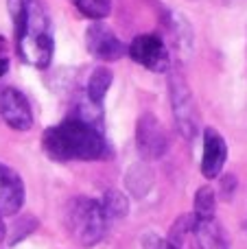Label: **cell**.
<instances>
[{"instance_id":"7a4b0ae2","label":"cell","mask_w":247,"mask_h":249,"mask_svg":"<svg viewBox=\"0 0 247 249\" xmlns=\"http://www.w3.org/2000/svg\"><path fill=\"white\" fill-rule=\"evenodd\" d=\"M44 153L55 162H72V160H99L105 155L107 144L101 133V127L79 116L66 118L64 123L48 127L42 136Z\"/></svg>"},{"instance_id":"3957f363","label":"cell","mask_w":247,"mask_h":249,"mask_svg":"<svg viewBox=\"0 0 247 249\" xmlns=\"http://www.w3.org/2000/svg\"><path fill=\"white\" fill-rule=\"evenodd\" d=\"M109 219L105 216L101 201L90 197H74L64 208L66 232L83 247H94L103 241Z\"/></svg>"},{"instance_id":"2e32d148","label":"cell","mask_w":247,"mask_h":249,"mask_svg":"<svg viewBox=\"0 0 247 249\" xmlns=\"http://www.w3.org/2000/svg\"><path fill=\"white\" fill-rule=\"evenodd\" d=\"M214 212H217V197H214V190L208 184L199 186L195 193V214L199 219H214Z\"/></svg>"},{"instance_id":"8992f818","label":"cell","mask_w":247,"mask_h":249,"mask_svg":"<svg viewBox=\"0 0 247 249\" xmlns=\"http://www.w3.org/2000/svg\"><path fill=\"white\" fill-rule=\"evenodd\" d=\"M127 53H129V57L136 64H140L142 68L151 70V72H166L171 66V55L166 44L162 42V37L151 33L134 37Z\"/></svg>"},{"instance_id":"8fae6325","label":"cell","mask_w":247,"mask_h":249,"mask_svg":"<svg viewBox=\"0 0 247 249\" xmlns=\"http://www.w3.org/2000/svg\"><path fill=\"white\" fill-rule=\"evenodd\" d=\"M24 203V184L13 168L0 162V216L18 214Z\"/></svg>"},{"instance_id":"ac0fdd59","label":"cell","mask_w":247,"mask_h":249,"mask_svg":"<svg viewBox=\"0 0 247 249\" xmlns=\"http://www.w3.org/2000/svg\"><path fill=\"white\" fill-rule=\"evenodd\" d=\"M140 243H142V249H179L177 245H173L169 238H162V236H158V234H153V232L142 234Z\"/></svg>"},{"instance_id":"ffe728a7","label":"cell","mask_w":247,"mask_h":249,"mask_svg":"<svg viewBox=\"0 0 247 249\" xmlns=\"http://www.w3.org/2000/svg\"><path fill=\"white\" fill-rule=\"evenodd\" d=\"M4 234H7V228H4V223H2V216H0V243L4 241Z\"/></svg>"},{"instance_id":"ba28073f","label":"cell","mask_w":247,"mask_h":249,"mask_svg":"<svg viewBox=\"0 0 247 249\" xmlns=\"http://www.w3.org/2000/svg\"><path fill=\"white\" fill-rule=\"evenodd\" d=\"M86 48L92 57L101 61H116L127 53L125 44L118 39V35L101 22H94L86 29Z\"/></svg>"},{"instance_id":"5bb4252c","label":"cell","mask_w":247,"mask_h":249,"mask_svg":"<svg viewBox=\"0 0 247 249\" xmlns=\"http://www.w3.org/2000/svg\"><path fill=\"white\" fill-rule=\"evenodd\" d=\"M114 81V74L109 68H105V66H99V68L92 70L90 79H88V88H86V96L92 101L94 105H101L105 99V94H107L109 86H112Z\"/></svg>"},{"instance_id":"44dd1931","label":"cell","mask_w":247,"mask_h":249,"mask_svg":"<svg viewBox=\"0 0 247 249\" xmlns=\"http://www.w3.org/2000/svg\"><path fill=\"white\" fill-rule=\"evenodd\" d=\"M223 2H226V4H239L241 0H223Z\"/></svg>"},{"instance_id":"9a60e30c","label":"cell","mask_w":247,"mask_h":249,"mask_svg":"<svg viewBox=\"0 0 247 249\" xmlns=\"http://www.w3.org/2000/svg\"><path fill=\"white\" fill-rule=\"evenodd\" d=\"M101 206H103V212L109 221L112 219H123L129 212V199L123 190L109 188L103 193V199H101Z\"/></svg>"},{"instance_id":"9c48e42d","label":"cell","mask_w":247,"mask_h":249,"mask_svg":"<svg viewBox=\"0 0 247 249\" xmlns=\"http://www.w3.org/2000/svg\"><path fill=\"white\" fill-rule=\"evenodd\" d=\"M0 116L16 131H29L33 127V109L29 99L16 88L0 90Z\"/></svg>"},{"instance_id":"7c38bea8","label":"cell","mask_w":247,"mask_h":249,"mask_svg":"<svg viewBox=\"0 0 247 249\" xmlns=\"http://www.w3.org/2000/svg\"><path fill=\"white\" fill-rule=\"evenodd\" d=\"M166 29L171 35V44L182 57H188L193 51V29L188 24V20L177 11H169L166 18Z\"/></svg>"},{"instance_id":"5b68a950","label":"cell","mask_w":247,"mask_h":249,"mask_svg":"<svg viewBox=\"0 0 247 249\" xmlns=\"http://www.w3.org/2000/svg\"><path fill=\"white\" fill-rule=\"evenodd\" d=\"M169 96L177 131L182 133L184 140H195L201 131V114L197 109L195 94L182 74H169Z\"/></svg>"},{"instance_id":"30bf717a","label":"cell","mask_w":247,"mask_h":249,"mask_svg":"<svg viewBox=\"0 0 247 249\" xmlns=\"http://www.w3.org/2000/svg\"><path fill=\"white\" fill-rule=\"evenodd\" d=\"M228 160V144L214 127L204 129V155H201V173L206 179L221 175Z\"/></svg>"},{"instance_id":"4fadbf2b","label":"cell","mask_w":247,"mask_h":249,"mask_svg":"<svg viewBox=\"0 0 247 249\" xmlns=\"http://www.w3.org/2000/svg\"><path fill=\"white\" fill-rule=\"evenodd\" d=\"M125 184L134 197L142 199L153 186V173H151V168L147 166V162H136L134 166L127 171Z\"/></svg>"},{"instance_id":"6da1fadb","label":"cell","mask_w":247,"mask_h":249,"mask_svg":"<svg viewBox=\"0 0 247 249\" xmlns=\"http://www.w3.org/2000/svg\"><path fill=\"white\" fill-rule=\"evenodd\" d=\"M13 22L16 51L24 64L48 68L55 53L53 22L42 0H7Z\"/></svg>"},{"instance_id":"277c9868","label":"cell","mask_w":247,"mask_h":249,"mask_svg":"<svg viewBox=\"0 0 247 249\" xmlns=\"http://www.w3.org/2000/svg\"><path fill=\"white\" fill-rule=\"evenodd\" d=\"M169 241L179 249H230L214 219L182 214L169 230Z\"/></svg>"},{"instance_id":"e0dca14e","label":"cell","mask_w":247,"mask_h":249,"mask_svg":"<svg viewBox=\"0 0 247 249\" xmlns=\"http://www.w3.org/2000/svg\"><path fill=\"white\" fill-rule=\"evenodd\" d=\"M72 2L90 20H105L112 11V0H72Z\"/></svg>"},{"instance_id":"52a82bcc","label":"cell","mask_w":247,"mask_h":249,"mask_svg":"<svg viewBox=\"0 0 247 249\" xmlns=\"http://www.w3.org/2000/svg\"><path fill=\"white\" fill-rule=\"evenodd\" d=\"M136 144L144 160H160L169 151V136L151 112H144L136 123Z\"/></svg>"},{"instance_id":"d6986e66","label":"cell","mask_w":247,"mask_h":249,"mask_svg":"<svg viewBox=\"0 0 247 249\" xmlns=\"http://www.w3.org/2000/svg\"><path fill=\"white\" fill-rule=\"evenodd\" d=\"M7 68H9V61L4 59V57H0V77H2V74L7 72Z\"/></svg>"}]
</instances>
